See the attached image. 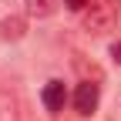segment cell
<instances>
[{
	"label": "cell",
	"mask_w": 121,
	"mask_h": 121,
	"mask_svg": "<svg viewBox=\"0 0 121 121\" xmlns=\"http://www.w3.org/2000/svg\"><path fill=\"white\" fill-rule=\"evenodd\" d=\"M81 13H84V30H87L91 37L108 34V30L114 27V20H118V7H114V0H98V4L84 7Z\"/></svg>",
	"instance_id": "obj_1"
},
{
	"label": "cell",
	"mask_w": 121,
	"mask_h": 121,
	"mask_svg": "<svg viewBox=\"0 0 121 121\" xmlns=\"http://www.w3.org/2000/svg\"><path fill=\"white\" fill-rule=\"evenodd\" d=\"M98 101H101V91H98V84L94 81H84V84H78V91H74V108H78V114H94L98 111Z\"/></svg>",
	"instance_id": "obj_2"
},
{
	"label": "cell",
	"mask_w": 121,
	"mask_h": 121,
	"mask_svg": "<svg viewBox=\"0 0 121 121\" xmlns=\"http://www.w3.org/2000/svg\"><path fill=\"white\" fill-rule=\"evenodd\" d=\"M40 98H44V108H47V111H60V108H64V101H67V87H64V81H47Z\"/></svg>",
	"instance_id": "obj_3"
},
{
	"label": "cell",
	"mask_w": 121,
	"mask_h": 121,
	"mask_svg": "<svg viewBox=\"0 0 121 121\" xmlns=\"http://www.w3.org/2000/svg\"><path fill=\"white\" fill-rule=\"evenodd\" d=\"M27 34V20L24 17H4L0 20V37L4 40H20Z\"/></svg>",
	"instance_id": "obj_4"
},
{
	"label": "cell",
	"mask_w": 121,
	"mask_h": 121,
	"mask_svg": "<svg viewBox=\"0 0 121 121\" xmlns=\"http://www.w3.org/2000/svg\"><path fill=\"white\" fill-rule=\"evenodd\" d=\"M54 0H24V10H27V17H37V20H44V17H51L54 13Z\"/></svg>",
	"instance_id": "obj_5"
},
{
	"label": "cell",
	"mask_w": 121,
	"mask_h": 121,
	"mask_svg": "<svg viewBox=\"0 0 121 121\" xmlns=\"http://www.w3.org/2000/svg\"><path fill=\"white\" fill-rule=\"evenodd\" d=\"M0 121H17V104H13L10 94L0 91Z\"/></svg>",
	"instance_id": "obj_6"
},
{
	"label": "cell",
	"mask_w": 121,
	"mask_h": 121,
	"mask_svg": "<svg viewBox=\"0 0 121 121\" xmlns=\"http://www.w3.org/2000/svg\"><path fill=\"white\" fill-rule=\"evenodd\" d=\"M64 4H67V7H71V10H84V7H87V4H91V0H64Z\"/></svg>",
	"instance_id": "obj_7"
},
{
	"label": "cell",
	"mask_w": 121,
	"mask_h": 121,
	"mask_svg": "<svg viewBox=\"0 0 121 121\" xmlns=\"http://www.w3.org/2000/svg\"><path fill=\"white\" fill-rule=\"evenodd\" d=\"M111 57H114V64H121V40L111 44Z\"/></svg>",
	"instance_id": "obj_8"
}]
</instances>
